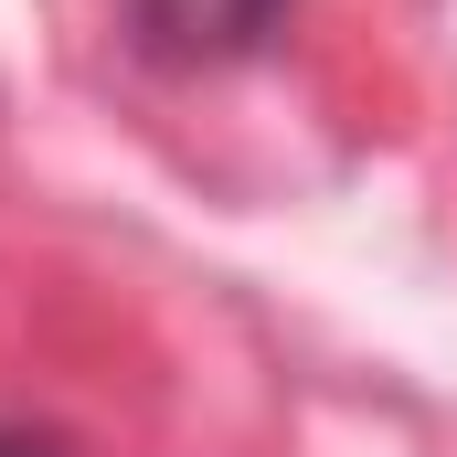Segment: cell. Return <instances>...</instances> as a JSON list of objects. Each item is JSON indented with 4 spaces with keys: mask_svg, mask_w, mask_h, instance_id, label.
I'll use <instances>...</instances> for the list:
<instances>
[{
    "mask_svg": "<svg viewBox=\"0 0 457 457\" xmlns=\"http://www.w3.org/2000/svg\"><path fill=\"white\" fill-rule=\"evenodd\" d=\"M0 457H75L64 436H43V426H0Z\"/></svg>",
    "mask_w": 457,
    "mask_h": 457,
    "instance_id": "cell-2",
    "label": "cell"
},
{
    "mask_svg": "<svg viewBox=\"0 0 457 457\" xmlns=\"http://www.w3.org/2000/svg\"><path fill=\"white\" fill-rule=\"evenodd\" d=\"M138 11V43L170 54V64H234L277 32L287 0H128Z\"/></svg>",
    "mask_w": 457,
    "mask_h": 457,
    "instance_id": "cell-1",
    "label": "cell"
}]
</instances>
